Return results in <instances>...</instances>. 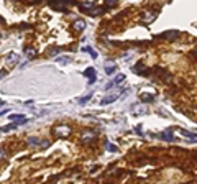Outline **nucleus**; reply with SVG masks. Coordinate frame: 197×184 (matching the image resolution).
<instances>
[{
	"label": "nucleus",
	"instance_id": "obj_1",
	"mask_svg": "<svg viewBox=\"0 0 197 184\" xmlns=\"http://www.w3.org/2000/svg\"><path fill=\"white\" fill-rule=\"evenodd\" d=\"M122 94H125V91H123V89H118V91H115V92L107 94L105 97H102V99H100V105H108V104H114L115 100H117L118 97L122 95Z\"/></svg>",
	"mask_w": 197,
	"mask_h": 184
},
{
	"label": "nucleus",
	"instance_id": "obj_2",
	"mask_svg": "<svg viewBox=\"0 0 197 184\" xmlns=\"http://www.w3.org/2000/svg\"><path fill=\"white\" fill-rule=\"evenodd\" d=\"M132 71L135 72V74H140V76H150V74H151V69L146 68L143 62H138V64H135V66L132 68Z\"/></svg>",
	"mask_w": 197,
	"mask_h": 184
},
{
	"label": "nucleus",
	"instance_id": "obj_3",
	"mask_svg": "<svg viewBox=\"0 0 197 184\" xmlns=\"http://www.w3.org/2000/svg\"><path fill=\"white\" fill-rule=\"evenodd\" d=\"M177 36H179V31L177 30H169V31H164V33L158 35V38H163V40H168V41L177 40Z\"/></svg>",
	"mask_w": 197,
	"mask_h": 184
},
{
	"label": "nucleus",
	"instance_id": "obj_4",
	"mask_svg": "<svg viewBox=\"0 0 197 184\" xmlns=\"http://www.w3.org/2000/svg\"><path fill=\"white\" fill-rule=\"evenodd\" d=\"M77 7H79V8L82 10L84 13H86V12L90 13V12H92V10L97 7V3H95V2H77Z\"/></svg>",
	"mask_w": 197,
	"mask_h": 184
},
{
	"label": "nucleus",
	"instance_id": "obj_5",
	"mask_svg": "<svg viewBox=\"0 0 197 184\" xmlns=\"http://www.w3.org/2000/svg\"><path fill=\"white\" fill-rule=\"evenodd\" d=\"M56 135H58L59 138H66L71 135V128L68 127V125H61V127L56 128Z\"/></svg>",
	"mask_w": 197,
	"mask_h": 184
},
{
	"label": "nucleus",
	"instance_id": "obj_6",
	"mask_svg": "<svg viewBox=\"0 0 197 184\" xmlns=\"http://www.w3.org/2000/svg\"><path fill=\"white\" fill-rule=\"evenodd\" d=\"M8 119L12 120L13 123H18V125H25V123L28 122V119H26L25 115H22V113H12Z\"/></svg>",
	"mask_w": 197,
	"mask_h": 184
},
{
	"label": "nucleus",
	"instance_id": "obj_7",
	"mask_svg": "<svg viewBox=\"0 0 197 184\" xmlns=\"http://www.w3.org/2000/svg\"><path fill=\"white\" fill-rule=\"evenodd\" d=\"M69 5H72L71 2H51L49 3V7H53V8L54 10H61V12H68V10H66V7H69Z\"/></svg>",
	"mask_w": 197,
	"mask_h": 184
},
{
	"label": "nucleus",
	"instance_id": "obj_8",
	"mask_svg": "<svg viewBox=\"0 0 197 184\" xmlns=\"http://www.w3.org/2000/svg\"><path fill=\"white\" fill-rule=\"evenodd\" d=\"M84 77H87V79H89V84H94V82L97 81L95 69H94V68H87L86 71H84Z\"/></svg>",
	"mask_w": 197,
	"mask_h": 184
},
{
	"label": "nucleus",
	"instance_id": "obj_9",
	"mask_svg": "<svg viewBox=\"0 0 197 184\" xmlns=\"http://www.w3.org/2000/svg\"><path fill=\"white\" fill-rule=\"evenodd\" d=\"M125 81V74H117L115 76V79L114 81H110V82H107V86H105V89H110V87H114V86H118V84H122V82Z\"/></svg>",
	"mask_w": 197,
	"mask_h": 184
},
{
	"label": "nucleus",
	"instance_id": "obj_10",
	"mask_svg": "<svg viewBox=\"0 0 197 184\" xmlns=\"http://www.w3.org/2000/svg\"><path fill=\"white\" fill-rule=\"evenodd\" d=\"M18 59H20V56H18L17 53H8V54H7V58H5L7 64H10V66L18 64Z\"/></svg>",
	"mask_w": 197,
	"mask_h": 184
},
{
	"label": "nucleus",
	"instance_id": "obj_11",
	"mask_svg": "<svg viewBox=\"0 0 197 184\" xmlns=\"http://www.w3.org/2000/svg\"><path fill=\"white\" fill-rule=\"evenodd\" d=\"M172 131H174L172 128H166V130H164L163 133L159 135V137L163 138L164 141H172V140H174V135H172Z\"/></svg>",
	"mask_w": 197,
	"mask_h": 184
},
{
	"label": "nucleus",
	"instance_id": "obj_12",
	"mask_svg": "<svg viewBox=\"0 0 197 184\" xmlns=\"http://www.w3.org/2000/svg\"><path fill=\"white\" fill-rule=\"evenodd\" d=\"M95 137H97V133H95V131H90V130H86V131L82 133V140L86 141V143H89V141H92Z\"/></svg>",
	"mask_w": 197,
	"mask_h": 184
},
{
	"label": "nucleus",
	"instance_id": "obj_13",
	"mask_svg": "<svg viewBox=\"0 0 197 184\" xmlns=\"http://www.w3.org/2000/svg\"><path fill=\"white\" fill-rule=\"evenodd\" d=\"M156 15H158V12H153V13L148 12L146 15H143V17H141V22H143V23H151L154 18H156Z\"/></svg>",
	"mask_w": 197,
	"mask_h": 184
},
{
	"label": "nucleus",
	"instance_id": "obj_14",
	"mask_svg": "<svg viewBox=\"0 0 197 184\" xmlns=\"http://www.w3.org/2000/svg\"><path fill=\"white\" fill-rule=\"evenodd\" d=\"M72 28L76 30V31L86 30V22H84V20H76V22H74V25H72Z\"/></svg>",
	"mask_w": 197,
	"mask_h": 184
},
{
	"label": "nucleus",
	"instance_id": "obj_15",
	"mask_svg": "<svg viewBox=\"0 0 197 184\" xmlns=\"http://www.w3.org/2000/svg\"><path fill=\"white\" fill-rule=\"evenodd\" d=\"M179 131H181L182 137L189 138V140H192V141H197V135H195V133H192V131H187V130H182V128H181Z\"/></svg>",
	"mask_w": 197,
	"mask_h": 184
},
{
	"label": "nucleus",
	"instance_id": "obj_16",
	"mask_svg": "<svg viewBox=\"0 0 197 184\" xmlns=\"http://www.w3.org/2000/svg\"><path fill=\"white\" fill-rule=\"evenodd\" d=\"M140 100H141V102H153L154 95L153 94H140Z\"/></svg>",
	"mask_w": 197,
	"mask_h": 184
},
{
	"label": "nucleus",
	"instance_id": "obj_17",
	"mask_svg": "<svg viewBox=\"0 0 197 184\" xmlns=\"http://www.w3.org/2000/svg\"><path fill=\"white\" fill-rule=\"evenodd\" d=\"M90 97H92V92H90V94H87V95L79 97V99H77V104H79V105H86V104L90 100Z\"/></svg>",
	"mask_w": 197,
	"mask_h": 184
},
{
	"label": "nucleus",
	"instance_id": "obj_18",
	"mask_svg": "<svg viewBox=\"0 0 197 184\" xmlns=\"http://www.w3.org/2000/svg\"><path fill=\"white\" fill-rule=\"evenodd\" d=\"M25 54H26V58H28V59H31V58H35V56H36V51H35V48L26 46V48H25Z\"/></svg>",
	"mask_w": 197,
	"mask_h": 184
},
{
	"label": "nucleus",
	"instance_id": "obj_19",
	"mask_svg": "<svg viewBox=\"0 0 197 184\" xmlns=\"http://www.w3.org/2000/svg\"><path fill=\"white\" fill-rule=\"evenodd\" d=\"M82 51H84V53H87V54H89V56L92 58V59H95V58H97V53H95V51H94L90 46H84V48H82Z\"/></svg>",
	"mask_w": 197,
	"mask_h": 184
},
{
	"label": "nucleus",
	"instance_id": "obj_20",
	"mask_svg": "<svg viewBox=\"0 0 197 184\" xmlns=\"http://www.w3.org/2000/svg\"><path fill=\"white\" fill-rule=\"evenodd\" d=\"M56 61H58V64H62V66H64V64H68V62H71L72 58H71V56H59Z\"/></svg>",
	"mask_w": 197,
	"mask_h": 184
},
{
	"label": "nucleus",
	"instance_id": "obj_21",
	"mask_svg": "<svg viewBox=\"0 0 197 184\" xmlns=\"http://www.w3.org/2000/svg\"><path fill=\"white\" fill-rule=\"evenodd\" d=\"M17 127H18V123H10V125H3V127H2V131H3V133H7V131H12L13 128H17Z\"/></svg>",
	"mask_w": 197,
	"mask_h": 184
},
{
	"label": "nucleus",
	"instance_id": "obj_22",
	"mask_svg": "<svg viewBox=\"0 0 197 184\" xmlns=\"http://www.w3.org/2000/svg\"><path fill=\"white\" fill-rule=\"evenodd\" d=\"M115 71H117V66H115V64H112V66H105V74H107V76H112Z\"/></svg>",
	"mask_w": 197,
	"mask_h": 184
},
{
	"label": "nucleus",
	"instance_id": "obj_23",
	"mask_svg": "<svg viewBox=\"0 0 197 184\" xmlns=\"http://www.w3.org/2000/svg\"><path fill=\"white\" fill-rule=\"evenodd\" d=\"M117 5V2H104V8L107 10V8H110V7H115Z\"/></svg>",
	"mask_w": 197,
	"mask_h": 184
},
{
	"label": "nucleus",
	"instance_id": "obj_24",
	"mask_svg": "<svg viewBox=\"0 0 197 184\" xmlns=\"http://www.w3.org/2000/svg\"><path fill=\"white\" fill-rule=\"evenodd\" d=\"M38 141H40V138H36V137H33V138H28V143H30L31 146H33V145H36Z\"/></svg>",
	"mask_w": 197,
	"mask_h": 184
},
{
	"label": "nucleus",
	"instance_id": "obj_25",
	"mask_svg": "<svg viewBox=\"0 0 197 184\" xmlns=\"http://www.w3.org/2000/svg\"><path fill=\"white\" fill-rule=\"evenodd\" d=\"M107 150H108V151H117V146H115V145H110V143H108V145H107Z\"/></svg>",
	"mask_w": 197,
	"mask_h": 184
},
{
	"label": "nucleus",
	"instance_id": "obj_26",
	"mask_svg": "<svg viewBox=\"0 0 197 184\" xmlns=\"http://www.w3.org/2000/svg\"><path fill=\"white\" fill-rule=\"evenodd\" d=\"M135 131H136L138 135H143V131H141V127H140V125H138V127H135Z\"/></svg>",
	"mask_w": 197,
	"mask_h": 184
},
{
	"label": "nucleus",
	"instance_id": "obj_27",
	"mask_svg": "<svg viewBox=\"0 0 197 184\" xmlns=\"http://www.w3.org/2000/svg\"><path fill=\"white\" fill-rule=\"evenodd\" d=\"M25 105H26L28 109H33V102H31V100H28V102H25Z\"/></svg>",
	"mask_w": 197,
	"mask_h": 184
},
{
	"label": "nucleus",
	"instance_id": "obj_28",
	"mask_svg": "<svg viewBox=\"0 0 197 184\" xmlns=\"http://www.w3.org/2000/svg\"><path fill=\"white\" fill-rule=\"evenodd\" d=\"M59 51H61V50H53V51H51V56H56V54H58Z\"/></svg>",
	"mask_w": 197,
	"mask_h": 184
},
{
	"label": "nucleus",
	"instance_id": "obj_29",
	"mask_svg": "<svg viewBox=\"0 0 197 184\" xmlns=\"http://www.w3.org/2000/svg\"><path fill=\"white\" fill-rule=\"evenodd\" d=\"M7 156H5V148H2V159H5Z\"/></svg>",
	"mask_w": 197,
	"mask_h": 184
},
{
	"label": "nucleus",
	"instance_id": "obj_30",
	"mask_svg": "<svg viewBox=\"0 0 197 184\" xmlns=\"http://www.w3.org/2000/svg\"><path fill=\"white\" fill-rule=\"evenodd\" d=\"M194 54H195V56H197V46H195V50H194Z\"/></svg>",
	"mask_w": 197,
	"mask_h": 184
}]
</instances>
